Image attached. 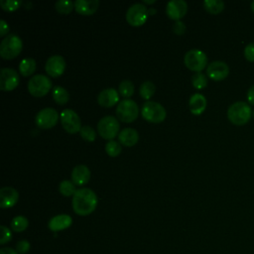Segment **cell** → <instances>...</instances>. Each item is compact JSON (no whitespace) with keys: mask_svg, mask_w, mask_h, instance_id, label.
<instances>
[{"mask_svg":"<svg viewBox=\"0 0 254 254\" xmlns=\"http://www.w3.org/2000/svg\"><path fill=\"white\" fill-rule=\"evenodd\" d=\"M252 113L249 103L235 101L227 109V118L234 125H243L249 121Z\"/></svg>","mask_w":254,"mask_h":254,"instance_id":"2","label":"cell"},{"mask_svg":"<svg viewBox=\"0 0 254 254\" xmlns=\"http://www.w3.org/2000/svg\"><path fill=\"white\" fill-rule=\"evenodd\" d=\"M59 190L64 196L73 195L75 193V191H76L74 184L71 181H68V180H64V181H62L60 183Z\"/></svg>","mask_w":254,"mask_h":254,"instance_id":"28","label":"cell"},{"mask_svg":"<svg viewBox=\"0 0 254 254\" xmlns=\"http://www.w3.org/2000/svg\"><path fill=\"white\" fill-rule=\"evenodd\" d=\"M60 120L64 129L68 133H76L82 127L79 116L72 109H64L60 114Z\"/></svg>","mask_w":254,"mask_h":254,"instance_id":"10","label":"cell"},{"mask_svg":"<svg viewBox=\"0 0 254 254\" xmlns=\"http://www.w3.org/2000/svg\"><path fill=\"white\" fill-rule=\"evenodd\" d=\"M99 6L98 0H75L74 9L77 13L81 15H91L93 14Z\"/></svg>","mask_w":254,"mask_h":254,"instance_id":"20","label":"cell"},{"mask_svg":"<svg viewBox=\"0 0 254 254\" xmlns=\"http://www.w3.org/2000/svg\"><path fill=\"white\" fill-rule=\"evenodd\" d=\"M173 32L177 35H183L186 32V25L183 21H176L173 25Z\"/></svg>","mask_w":254,"mask_h":254,"instance_id":"38","label":"cell"},{"mask_svg":"<svg viewBox=\"0 0 254 254\" xmlns=\"http://www.w3.org/2000/svg\"><path fill=\"white\" fill-rule=\"evenodd\" d=\"M73 211L81 216L90 214L97 205V195L89 188H82L76 190L72 195Z\"/></svg>","mask_w":254,"mask_h":254,"instance_id":"1","label":"cell"},{"mask_svg":"<svg viewBox=\"0 0 254 254\" xmlns=\"http://www.w3.org/2000/svg\"><path fill=\"white\" fill-rule=\"evenodd\" d=\"M247 100H248V103H250L251 105H254V84L251 85V86L248 88V91H247Z\"/></svg>","mask_w":254,"mask_h":254,"instance_id":"40","label":"cell"},{"mask_svg":"<svg viewBox=\"0 0 254 254\" xmlns=\"http://www.w3.org/2000/svg\"><path fill=\"white\" fill-rule=\"evenodd\" d=\"M120 124L117 118L111 115L102 117L97 123L98 134L106 140H113L119 134Z\"/></svg>","mask_w":254,"mask_h":254,"instance_id":"5","label":"cell"},{"mask_svg":"<svg viewBox=\"0 0 254 254\" xmlns=\"http://www.w3.org/2000/svg\"><path fill=\"white\" fill-rule=\"evenodd\" d=\"M105 151L110 157H116L121 153L122 147L117 141L110 140L105 144Z\"/></svg>","mask_w":254,"mask_h":254,"instance_id":"32","label":"cell"},{"mask_svg":"<svg viewBox=\"0 0 254 254\" xmlns=\"http://www.w3.org/2000/svg\"><path fill=\"white\" fill-rule=\"evenodd\" d=\"M142 117L152 123H160L165 120L167 111L165 107L156 101H146L141 109Z\"/></svg>","mask_w":254,"mask_h":254,"instance_id":"4","label":"cell"},{"mask_svg":"<svg viewBox=\"0 0 254 254\" xmlns=\"http://www.w3.org/2000/svg\"><path fill=\"white\" fill-rule=\"evenodd\" d=\"M0 231H1V235H0V244H5L7 242H9L12 238V233L11 230L5 226V225H1L0 226Z\"/></svg>","mask_w":254,"mask_h":254,"instance_id":"35","label":"cell"},{"mask_svg":"<svg viewBox=\"0 0 254 254\" xmlns=\"http://www.w3.org/2000/svg\"><path fill=\"white\" fill-rule=\"evenodd\" d=\"M71 223L72 219L68 214H58L50 219L48 226L52 231L57 232L68 228L71 225Z\"/></svg>","mask_w":254,"mask_h":254,"instance_id":"19","label":"cell"},{"mask_svg":"<svg viewBox=\"0 0 254 254\" xmlns=\"http://www.w3.org/2000/svg\"><path fill=\"white\" fill-rule=\"evenodd\" d=\"M148 9L143 3L132 4L126 12L127 22L134 27H139L143 25L148 18Z\"/></svg>","mask_w":254,"mask_h":254,"instance_id":"9","label":"cell"},{"mask_svg":"<svg viewBox=\"0 0 254 254\" xmlns=\"http://www.w3.org/2000/svg\"><path fill=\"white\" fill-rule=\"evenodd\" d=\"M206 73L209 78L219 81L224 79L229 73V66L223 61H213L208 64L206 67Z\"/></svg>","mask_w":254,"mask_h":254,"instance_id":"13","label":"cell"},{"mask_svg":"<svg viewBox=\"0 0 254 254\" xmlns=\"http://www.w3.org/2000/svg\"><path fill=\"white\" fill-rule=\"evenodd\" d=\"M20 78L18 72L11 67H3L0 72V89L10 91L16 88Z\"/></svg>","mask_w":254,"mask_h":254,"instance_id":"12","label":"cell"},{"mask_svg":"<svg viewBox=\"0 0 254 254\" xmlns=\"http://www.w3.org/2000/svg\"><path fill=\"white\" fill-rule=\"evenodd\" d=\"M0 254H18V252L16 250H14L13 248L5 247L0 250Z\"/></svg>","mask_w":254,"mask_h":254,"instance_id":"41","label":"cell"},{"mask_svg":"<svg viewBox=\"0 0 254 254\" xmlns=\"http://www.w3.org/2000/svg\"><path fill=\"white\" fill-rule=\"evenodd\" d=\"M36 70V61L32 58H26L20 62L19 71L24 76L31 75Z\"/></svg>","mask_w":254,"mask_h":254,"instance_id":"23","label":"cell"},{"mask_svg":"<svg viewBox=\"0 0 254 254\" xmlns=\"http://www.w3.org/2000/svg\"><path fill=\"white\" fill-rule=\"evenodd\" d=\"M8 31H9V26H8V24L6 23L5 20H1V21H0V36H1V37L5 36V35L8 33Z\"/></svg>","mask_w":254,"mask_h":254,"instance_id":"39","label":"cell"},{"mask_svg":"<svg viewBox=\"0 0 254 254\" xmlns=\"http://www.w3.org/2000/svg\"><path fill=\"white\" fill-rule=\"evenodd\" d=\"M19 198V193L16 189L12 187H3L0 190V206L2 208H9L16 204Z\"/></svg>","mask_w":254,"mask_h":254,"instance_id":"17","label":"cell"},{"mask_svg":"<svg viewBox=\"0 0 254 254\" xmlns=\"http://www.w3.org/2000/svg\"><path fill=\"white\" fill-rule=\"evenodd\" d=\"M30 249V243L28 240L26 239H23V240H20L17 244H16V251L20 254H25L29 251Z\"/></svg>","mask_w":254,"mask_h":254,"instance_id":"36","label":"cell"},{"mask_svg":"<svg viewBox=\"0 0 254 254\" xmlns=\"http://www.w3.org/2000/svg\"><path fill=\"white\" fill-rule=\"evenodd\" d=\"M250 7H251V10L254 12V1H253V2H251V4H250Z\"/></svg>","mask_w":254,"mask_h":254,"instance_id":"44","label":"cell"},{"mask_svg":"<svg viewBox=\"0 0 254 254\" xmlns=\"http://www.w3.org/2000/svg\"><path fill=\"white\" fill-rule=\"evenodd\" d=\"M155 91H156V86H155V84H154L152 81H150V80L144 81V82L140 85V88H139V93H140L141 97H142L143 99H146V100L150 99V98L154 95Z\"/></svg>","mask_w":254,"mask_h":254,"instance_id":"26","label":"cell"},{"mask_svg":"<svg viewBox=\"0 0 254 254\" xmlns=\"http://www.w3.org/2000/svg\"><path fill=\"white\" fill-rule=\"evenodd\" d=\"M79 133H80V136L82 137V139H84L87 142H93L96 138L95 130L89 125L82 126Z\"/></svg>","mask_w":254,"mask_h":254,"instance_id":"33","label":"cell"},{"mask_svg":"<svg viewBox=\"0 0 254 254\" xmlns=\"http://www.w3.org/2000/svg\"><path fill=\"white\" fill-rule=\"evenodd\" d=\"M23 49V42L16 34H8L0 44V55L5 60H11L19 56Z\"/></svg>","mask_w":254,"mask_h":254,"instance_id":"3","label":"cell"},{"mask_svg":"<svg viewBox=\"0 0 254 254\" xmlns=\"http://www.w3.org/2000/svg\"><path fill=\"white\" fill-rule=\"evenodd\" d=\"M119 101V92L112 87L104 88L97 95V102L103 107H112Z\"/></svg>","mask_w":254,"mask_h":254,"instance_id":"16","label":"cell"},{"mask_svg":"<svg viewBox=\"0 0 254 254\" xmlns=\"http://www.w3.org/2000/svg\"><path fill=\"white\" fill-rule=\"evenodd\" d=\"M71 182L77 186L85 185L90 179V171L85 165H76L71 171Z\"/></svg>","mask_w":254,"mask_h":254,"instance_id":"18","label":"cell"},{"mask_svg":"<svg viewBox=\"0 0 254 254\" xmlns=\"http://www.w3.org/2000/svg\"><path fill=\"white\" fill-rule=\"evenodd\" d=\"M139 114V107L137 103L130 98H125L119 101L116 107V115L119 120L123 122H133L137 119Z\"/></svg>","mask_w":254,"mask_h":254,"instance_id":"6","label":"cell"},{"mask_svg":"<svg viewBox=\"0 0 254 254\" xmlns=\"http://www.w3.org/2000/svg\"><path fill=\"white\" fill-rule=\"evenodd\" d=\"M252 114H253V117H254V110H253V113H252Z\"/></svg>","mask_w":254,"mask_h":254,"instance_id":"45","label":"cell"},{"mask_svg":"<svg viewBox=\"0 0 254 254\" xmlns=\"http://www.w3.org/2000/svg\"><path fill=\"white\" fill-rule=\"evenodd\" d=\"M191 83L193 85L194 88L196 89H202L207 85V77L204 73H202L201 71L199 72H195L192 76H191Z\"/></svg>","mask_w":254,"mask_h":254,"instance_id":"31","label":"cell"},{"mask_svg":"<svg viewBox=\"0 0 254 254\" xmlns=\"http://www.w3.org/2000/svg\"><path fill=\"white\" fill-rule=\"evenodd\" d=\"M52 80L45 74H35L28 81L29 92L36 96L42 97L46 95L52 88Z\"/></svg>","mask_w":254,"mask_h":254,"instance_id":"7","label":"cell"},{"mask_svg":"<svg viewBox=\"0 0 254 254\" xmlns=\"http://www.w3.org/2000/svg\"><path fill=\"white\" fill-rule=\"evenodd\" d=\"M29 225L28 219L23 215L15 216L11 221V228L16 232L24 231Z\"/></svg>","mask_w":254,"mask_h":254,"instance_id":"27","label":"cell"},{"mask_svg":"<svg viewBox=\"0 0 254 254\" xmlns=\"http://www.w3.org/2000/svg\"><path fill=\"white\" fill-rule=\"evenodd\" d=\"M244 57L249 62H254V43H249L244 48Z\"/></svg>","mask_w":254,"mask_h":254,"instance_id":"37","label":"cell"},{"mask_svg":"<svg viewBox=\"0 0 254 254\" xmlns=\"http://www.w3.org/2000/svg\"><path fill=\"white\" fill-rule=\"evenodd\" d=\"M52 95H53V98L54 100L59 103V104H65L68 99H69V93L68 91L61 86V85H57L55 87H53V92H52Z\"/></svg>","mask_w":254,"mask_h":254,"instance_id":"24","label":"cell"},{"mask_svg":"<svg viewBox=\"0 0 254 254\" xmlns=\"http://www.w3.org/2000/svg\"><path fill=\"white\" fill-rule=\"evenodd\" d=\"M22 4L23 2L20 0H1L0 1V5L2 9L9 12L19 9Z\"/></svg>","mask_w":254,"mask_h":254,"instance_id":"34","label":"cell"},{"mask_svg":"<svg viewBox=\"0 0 254 254\" xmlns=\"http://www.w3.org/2000/svg\"><path fill=\"white\" fill-rule=\"evenodd\" d=\"M156 9L155 8H151V9H148V15L150 16H153L154 14H156Z\"/></svg>","mask_w":254,"mask_h":254,"instance_id":"42","label":"cell"},{"mask_svg":"<svg viewBox=\"0 0 254 254\" xmlns=\"http://www.w3.org/2000/svg\"><path fill=\"white\" fill-rule=\"evenodd\" d=\"M203 7L211 14H218L224 9V2L222 0H204Z\"/></svg>","mask_w":254,"mask_h":254,"instance_id":"25","label":"cell"},{"mask_svg":"<svg viewBox=\"0 0 254 254\" xmlns=\"http://www.w3.org/2000/svg\"><path fill=\"white\" fill-rule=\"evenodd\" d=\"M184 62L188 68L195 72H199L206 66L207 57L201 50L191 49L185 54Z\"/></svg>","mask_w":254,"mask_h":254,"instance_id":"8","label":"cell"},{"mask_svg":"<svg viewBox=\"0 0 254 254\" xmlns=\"http://www.w3.org/2000/svg\"><path fill=\"white\" fill-rule=\"evenodd\" d=\"M119 142L127 147L134 146L139 140V134L134 128H124L118 134Z\"/></svg>","mask_w":254,"mask_h":254,"instance_id":"22","label":"cell"},{"mask_svg":"<svg viewBox=\"0 0 254 254\" xmlns=\"http://www.w3.org/2000/svg\"><path fill=\"white\" fill-rule=\"evenodd\" d=\"M206 98L201 93H193L189 100L190 110L194 115H200L206 108Z\"/></svg>","mask_w":254,"mask_h":254,"instance_id":"21","label":"cell"},{"mask_svg":"<svg viewBox=\"0 0 254 254\" xmlns=\"http://www.w3.org/2000/svg\"><path fill=\"white\" fill-rule=\"evenodd\" d=\"M156 0H151V1H148V0H144L143 1V4H152V3H155Z\"/></svg>","mask_w":254,"mask_h":254,"instance_id":"43","label":"cell"},{"mask_svg":"<svg viewBox=\"0 0 254 254\" xmlns=\"http://www.w3.org/2000/svg\"><path fill=\"white\" fill-rule=\"evenodd\" d=\"M55 8L61 14H68L74 8V3L69 0H59L56 2Z\"/></svg>","mask_w":254,"mask_h":254,"instance_id":"30","label":"cell"},{"mask_svg":"<svg viewBox=\"0 0 254 254\" xmlns=\"http://www.w3.org/2000/svg\"><path fill=\"white\" fill-rule=\"evenodd\" d=\"M65 68V61L60 55L51 56L45 64V69L50 76L57 77L64 73Z\"/></svg>","mask_w":254,"mask_h":254,"instance_id":"14","label":"cell"},{"mask_svg":"<svg viewBox=\"0 0 254 254\" xmlns=\"http://www.w3.org/2000/svg\"><path fill=\"white\" fill-rule=\"evenodd\" d=\"M119 93L124 97H130L134 93V84L129 79H124L119 83Z\"/></svg>","mask_w":254,"mask_h":254,"instance_id":"29","label":"cell"},{"mask_svg":"<svg viewBox=\"0 0 254 254\" xmlns=\"http://www.w3.org/2000/svg\"><path fill=\"white\" fill-rule=\"evenodd\" d=\"M188 11V4L184 0H171L167 3L166 13L167 15L176 21L181 20Z\"/></svg>","mask_w":254,"mask_h":254,"instance_id":"15","label":"cell"},{"mask_svg":"<svg viewBox=\"0 0 254 254\" xmlns=\"http://www.w3.org/2000/svg\"><path fill=\"white\" fill-rule=\"evenodd\" d=\"M59 120V113L53 107H46L40 110L36 117L35 122L38 127L43 129H50L54 127Z\"/></svg>","mask_w":254,"mask_h":254,"instance_id":"11","label":"cell"}]
</instances>
